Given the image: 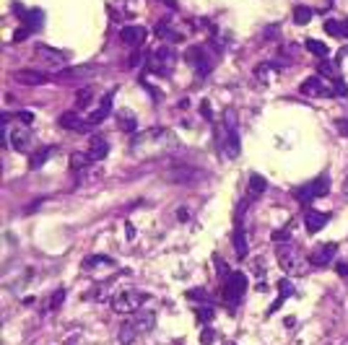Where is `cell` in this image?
I'll list each match as a JSON object with an SVG mask.
<instances>
[{
  "label": "cell",
  "mask_w": 348,
  "mask_h": 345,
  "mask_svg": "<svg viewBox=\"0 0 348 345\" xmlns=\"http://www.w3.org/2000/svg\"><path fill=\"white\" fill-rule=\"evenodd\" d=\"M328 221H330V213H320V210H309V213H304V226H307V231H309V234L322 231V228L328 226Z\"/></svg>",
  "instance_id": "e0dca14e"
},
{
  "label": "cell",
  "mask_w": 348,
  "mask_h": 345,
  "mask_svg": "<svg viewBox=\"0 0 348 345\" xmlns=\"http://www.w3.org/2000/svg\"><path fill=\"white\" fill-rule=\"evenodd\" d=\"M63 301H65V288H57L47 301V312H57V309L63 306Z\"/></svg>",
  "instance_id": "836d02e7"
},
{
  "label": "cell",
  "mask_w": 348,
  "mask_h": 345,
  "mask_svg": "<svg viewBox=\"0 0 348 345\" xmlns=\"http://www.w3.org/2000/svg\"><path fill=\"white\" fill-rule=\"evenodd\" d=\"M18 120L29 128V125L34 122V112H31V109H21V112H18Z\"/></svg>",
  "instance_id": "7bdbcfd3"
},
{
  "label": "cell",
  "mask_w": 348,
  "mask_h": 345,
  "mask_svg": "<svg viewBox=\"0 0 348 345\" xmlns=\"http://www.w3.org/2000/svg\"><path fill=\"white\" fill-rule=\"evenodd\" d=\"M346 192H348V179H346Z\"/></svg>",
  "instance_id": "f5cc1de1"
},
{
  "label": "cell",
  "mask_w": 348,
  "mask_h": 345,
  "mask_svg": "<svg viewBox=\"0 0 348 345\" xmlns=\"http://www.w3.org/2000/svg\"><path fill=\"white\" fill-rule=\"evenodd\" d=\"M13 13H16L18 18H24V26H26V29H31V31L42 29V24H44V13H42L39 8L24 10V8H21V3H13Z\"/></svg>",
  "instance_id": "4fadbf2b"
},
{
  "label": "cell",
  "mask_w": 348,
  "mask_h": 345,
  "mask_svg": "<svg viewBox=\"0 0 348 345\" xmlns=\"http://www.w3.org/2000/svg\"><path fill=\"white\" fill-rule=\"evenodd\" d=\"M81 268H84L86 273H99V270H117V262H114L112 257L107 255H88L84 257V262H81Z\"/></svg>",
  "instance_id": "7c38bea8"
},
{
  "label": "cell",
  "mask_w": 348,
  "mask_h": 345,
  "mask_svg": "<svg viewBox=\"0 0 348 345\" xmlns=\"http://www.w3.org/2000/svg\"><path fill=\"white\" fill-rule=\"evenodd\" d=\"M234 252L239 255V260H245L250 255V247H247V234L245 228H242V223H237V231H234Z\"/></svg>",
  "instance_id": "484cf974"
},
{
  "label": "cell",
  "mask_w": 348,
  "mask_h": 345,
  "mask_svg": "<svg viewBox=\"0 0 348 345\" xmlns=\"http://www.w3.org/2000/svg\"><path fill=\"white\" fill-rule=\"evenodd\" d=\"M224 345H237V343H231V340H226V343H224Z\"/></svg>",
  "instance_id": "816d5d0a"
},
{
  "label": "cell",
  "mask_w": 348,
  "mask_h": 345,
  "mask_svg": "<svg viewBox=\"0 0 348 345\" xmlns=\"http://www.w3.org/2000/svg\"><path fill=\"white\" fill-rule=\"evenodd\" d=\"M224 125H226V133H224L221 148H224L226 158H237L239 151H242V140H239V128H237L234 112H226V114H224Z\"/></svg>",
  "instance_id": "5b68a950"
},
{
  "label": "cell",
  "mask_w": 348,
  "mask_h": 345,
  "mask_svg": "<svg viewBox=\"0 0 348 345\" xmlns=\"http://www.w3.org/2000/svg\"><path fill=\"white\" fill-rule=\"evenodd\" d=\"M320 75H328V78H338V73H335V65L330 60H320Z\"/></svg>",
  "instance_id": "74e56055"
},
{
  "label": "cell",
  "mask_w": 348,
  "mask_h": 345,
  "mask_svg": "<svg viewBox=\"0 0 348 345\" xmlns=\"http://www.w3.org/2000/svg\"><path fill=\"white\" fill-rule=\"evenodd\" d=\"M39 55L44 57V60H50V63H65V52H55L50 47H44V44H39Z\"/></svg>",
  "instance_id": "d6a6232c"
},
{
  "label": "cell",
  "mask_w": 348,
  "mask_h": 345,
  "mask_svg": "<svg viewBox=\"0 0 348 345\" xmlns=\"http://www.w3.org/2000/svg\"><path fill=\"white\" fill-rule=\"evenodd\" d=\"M164 3H169V5H172V8H177V3H172V0H164Z\"/></svg>",
  "instance_id": "f907efd6"
},
{
  "label": "cell",
  "mask_w": 348,
  "mask_h": 345,
  "mask_svg": "<svg viewBox=\"0 0 348 345\" xmlns=\"http://www.w3.org/2000/svg\"><path fill=\"white\" fill-rule=\"evenodd\" d=\"M177 145L174 135L164 128H151L143 133L130 135V151L133 156H161Z\"/></svg>",
  "instance_id": "6da1fadb"
},
{
  "label": "cell",
  "mask_w": 348,
  "mask_h": 345,
  "mask_svg": "<svg viewBox=\"0 0 348 345\" xmlns=\"http://www.w3.org/2000/svg\"><path fill=\"white\" fill-rule=\"evenodd\" d=\"M273 70H275V65H270V63H262V65H258V68H255V75H258L260 80H270Z\"/></svg>",
  "instance_id": "d590c367"
},
{
  "label": "cell",
  "mask_w": 348,
  "mask_h": 345,
  "mask_svg": "<svg viewBox=\"0 0 348 345\" xmlns=\"http://www.w3.org/2000/svg\"><path fill=\"white\" fill-rule=\"evenodd\" d=\"M156 37L164 39V42H169V44H179L184 39V34L174 29L169 21H161V24H156Z\"/></svg>",
  "instance_id": "d6986e66"
},
{
  "label": "cell",
  "mask_w": 348,
  "mask_h": 345,
  "mask_svg": "<svg viewBox=\"0 0 348 345\" xmlns=\"http://www.w3.org/2000/svg\"><path fill=\"white\" fill-rule=\"evenodd\" d=\"M154 325H156V312H135L117 332L120 345H133L141 335L154 330Z\"/></svg>",
  "instance_id": "7a4b0ae2"
},
{
  "label": "cell",
  "mask_w": 348,
  "mask_h": 345,
  "mask_svg": "<svg viewBox=\"0 0 348 345\" xmlns=\"http://www.w3.org/2000/svg\"><path fill=\"white\" fill-rule=\"evenodd\" d=\"M127 63H130V68H138V65H143V52H138V50H135V52L130 55V60H127Z\"/></svg>",
  "instance_id": "f6af8a7d"
},
{
  "label": "cell",
  "mask_w": 348,
  "mask_h": 345,
  "mask_svg": "<svg viewBox=\"0 0 348 345\" xmlns=\"http://www.w3.org/2000/svg\"><path fill=\"white\" fill-rule=\"evenodd\" d=\"M278 265H281L286 273H299L301 270V257H299V252L294 244H281L278 247Z\"/></svg>",
  "instance_id": "30bf717a"
},
{
  "label": "cell",
  "mask_w": 348,
  "mask_h": 345,
  "mask_svg": "<svg viewBox=\"0 0 348 345\" xmlns=\"http://www.w3.org/2000/svg\"><path fill=\"white\" fill-rule=\"evenodd\" d=\"M307 50L315 57H320V60H328V55H330V47L320 39H307Z\"/></svg>",
  "instance_id": "f546056e"
},
{
  "label": "cell",
  "mask_w": 348,
  "mask_h": 345,
  "mask_svg": "<svg viewBox=\"0 0 348 345\" xmlns=\"http://www.w3.org/2000/svg\"><path fill=\"white\" fill-rule=\"evenodd\" d=\"M16 80L18 83H26V86H39V83H47V75L37 73V70H18Z\"/></svg>",
  "instance_id": "d4e9b609"
},
{
  "label": "cell",
  "mask_w": 348,
  "mask_h": 345,
  "mask_svg": "<svg viewBox=\"0 0 348 345\" xmlns=\"http://www.w3.org/2000/svg\"><path fill=\"white\" fill-rule=\"evenodd\" d=\"M187 63H192L195 73H198L200 78H205L208 73L213 70V57L208 55L205 47H190V52H187Z\"/></svg>",
  "instance_id": "ba28073f"
},
{
  "label": "cell",
  "mask_w": 348,
  "mask_h": 345,
  "mask_svg": "<svg viewBox=\"0 0 348 345\" xmlns=\"http://www.w3.org/2000/svg\"><path fill=\"white\" fill-rule=\"evenodd\" d=\"M125 231H127V239H135V228H133V223H127V226H125Z\"/></svg>",
  "instance_id": "681fc988"
},
{
  "label": "cell",
  "mask_w": 348,
  "mask_h": 345,
  "mask_svg": "<svg viewBox=\"0 0 348 345\" xmlns=\"http://www.w3.org/2000/svg\"><path fill=\"white\" fill-rule=\"evenodd\" d=\"M335 270H338L341 278H346V275H348V265H346V262H338V265H335Z\"/></svg>",
  "instance_id": "c3c4849f"
},
{
  "label": "cell",
  "mask_w": 348,
  "mask_h": 345,
  "mask_svg": "<svg viewBox=\"0 0 348 345\" xmlns=\"http://www.w3.org/2000/svg\"><path fill=\"white\" fill-rule=\"evenodd\" d=\"M325 31L330 37H338V39H348V18H328L325 21Z\"/></svg>",
  "instance_id": "603a6c76"
},
{
  "label": "cell",
  "mask_w": 348,
  "mask_h": 345,
  "mask_svg": "<svg viewBox=\"0 0 348 345\" xmlns=\"http://www.w3.org/2000/svg\"><path fill=\"white\" fill-rule=\"evenodd\" d=\"M328 192H330V177H328V174H322V177H317V179L307 182V185H301V187L294 192V198H296L301 205H309L312 200L325 198Z\"/></svg>",
  "instance_id": "277c9868"
},
{
  "label": "cell",
  "mask_w": 348,
  "mask_h": 345,
  "mask_svg": "<svg viewBox=\"0 0 348 345\" xmlns=\"http://www.w3.org/2000/svg\"><path fill=\"white\" fill-rule=\"evenodd\" d=\"M335 128H338V133H341V135H346V138H348V120H343V117H341V120H335Z\"/></svg>",
  "instance_id": "bcb514c9"
},
{
  "label": "cell",
  "mask_w": 348,
  "mask_h": 345,
  "mask_svg": "<svg viewBox=\"0 0 348 345\" xmlns=\"http://www.w3.org/2000/svg\"><path fill=\"white\" fill-rule=\"evenodd\" d=\"M60 125H63L65 130H76V133H86L91 128L88 122H84V120L78 117V112H65L63 117H60Z\"/></svg>",
  "instance_id": "ffe728a7"
},
{
  "label": "cell",
  "mask_w": 348,
  "mask_h": 345,
  "mask_svg": "<svg viewBox=\"0 0 348 345\" xmlns=\"http://www.w3.org/2000/svg\"><path fill=\"white\" fill-rule=\"evenodd\" d=\"M114 293H112V283L109 280H104V283H99V285H94L84 298L86 301H107V298H112Z\"/></svg>",
  "instance_id": "cb8c5ba5"
},
{
  "label": "cell",
  "mask_w": 348,
  "mask_h": 345,
  "mask_svg": "<svg viewBox=\"0 0 348 345\" xmlns=\"http://www.w3.org/2000/svg\"><path fill=\"white\" fill-rule=\"evenodd\" d=\"M213 265H216V273H218V278H221V280H226L231 270H229V265H226V262L221 260V255H216V257H213Z\"/></svg>",
  "instance_id": "8d00e7d4"
},
{
  "label": "cell",
  "mask_w": 348,
  "mask_h": 345,
  "mask_svg": "<svg viewBox=\"0 0 348 345\" xmlns=\"http://www.w3.org/2000/svg\"><path fill=\"white\" fill-rule=\"evenodd\" d=\"M200 179V171H195L190 166H177L169 171V182H177V185H195Z\"/></svg>",
  "instance_id": "2e32d148"
},
{
  "label": "cell",
  "mask_w": 348,
  "mask_h": 345,
  "mask_svg": "<svg viewBox=\"0 0 348 345\" xmlns=\"http://www.w3.org/2000/svg\"><path fill=\"white\" fill-rule=\"evenodd\" d=\"M112 101H114V88H112V91H107V94L101 96V104H99V109H96L94 114H91L88 120H86V122L91 125V128H94V125H101V122H104V120H107L109 114H112Z\"/></svg>",
  "instance_id": "5bb4252c"
},
{
  "label": "cell",
  "mask_w": 348,
  "mask_h": 345,
  "mask_svg": "<svg viewBox=\"0 0 348 345\" xmlns=\"http://www.w3.org/2000/svg\"><path fill=\"white\" fill-rule=\"evenodd\" d=\"M213 340H216V330L213 327H205L203 335H200V343L203 345H213Z\"/></svg>",
  "instance_id": "b9f144b4"
},
{
  "label": "cell",
  "mask_w": 348,
  "mask_h": 345,
  "mask_svg": "<svg viewBox=\"0 0 348 345\" xmlns=\"http://www.w3.org/2000/svg\"><path fill=\"white\" fill-rule=\"evenodd\" d=\"M107 153H109L107 138H104V135H91V140H88V156L94 158V161H101V158H107Z\"/></svg>",
  "instance_id": "ac0fdd59"
},
{
  "label": "cell",
  "mask_w": 348,
  "mask_h": 345,
  "mask_svg": "<svg viewBox=\"0 0 348 345\" xmlns=\"http://www.w3.org/2000/svg\"><path fill=\"white\" fill-rule=\"evenodd\" d=\"M29 34H31V29H26V26H21V29L16 31V37H13V42H21V39H26V37H29Z\"/></svg>",
  "instance_id": "7dc6e473"
},
{
  "label": "cell",
  "mask_w": 348,
  "mask_h": 345,
  "mask_svg": "<svg viewBox=\"0 0 348 345\" xmlns=\"http://www.w3.org/2000/svg\"><path fill=\"white\" fill-rule=\"evenodd\" d=\"M10 145L18 153H26L31 148V133L29 130H10Z\"/></svg>",
  "instance_id": "44dd1931"
},
{
  "label": "cell",
  "mask_w": 348,
  "mask_h": 345,
  "mask_svg": "<svg viewBox=\"0 0 348 345\" xmlns=\"http://www.w3.org/2000/svg\"><path fill=\"white\" fill-rule=\"evenodd\" d=\"M146 298H148V296H146L143 291L125 288V291H117V293H114L109 304H112V309H114L117 314H135Z\"/></svg>",
  "instance_id": "3957f363"
},
{
  "label": "cell",
  "mask_w": 348,
  "mask_h": 345,
  "mask_svg": "<svg viewBox=\"0 0 348 345\" xmlns=\"http://www.w3.org/2000/svg\"><path fill=\"white\" fill-rule=\"evenodd\" d=\"M265 187H268V182H265V177H260V174H250V187H247V195H250V198H255V200H258L260 195L265 192Z\"/></svg>",
  "instance_id": "83f0119b"
},
{
  "label": "cell",
  "mask_w": 348,
  "mask_h": 345,
  "mask_svg": "<svg viewBox=\"0 0 348 345\" xmlns=\"http://www.w3.org/2000/svg\"><path fill=\"white\" fill-rule=\"evenodd\" d=\"M278 296H281V298L296 296V288H294V283L288 280V278H281V283H278Z\"/></svg>",
  "instance_id": "e575fe53"
},
{
  "label": "cell",
  "mask_w": 348,
  "mask_h": 345,
  "mask_svg": "<svg viewBox=\"0 0 348 345\" xmlns=\"http://www.w3.org/2000/svg\"><path fill=\"white\" fill-rule=\"evenodd\" d=\"M184 296H187L192 304H203V301H208V298H205V296H208V293H205V288H192V291H187Z\"/></svg>",
  "instance_id": "f35d334b"
},
{
  "label": "cell",
  "mask_w": 348,
  "mask_h": 345,
  "mask_svg": "<svg viewBox=\"0 0 348 345\" xmlns=\"http://www.w3.org/2000/svg\"><path fill=\"white\" fill-rule=\"evenodd\" d=\"M198 322H203V325H208V322L213 319V306H198Z\"/></svg>",
  "instance_id": "ab89813d"
},
{
  "label": "cell",
  "mask_w": 348,
  "mask_h": 345,
  "mask_svg": "<svg viewBox=\"0 0 348 345\" xmlns=\"http://www.w3.org/2000/svg\"><path fill=\"white\" fill-rule=\"evenodd\" d=\"M200 114L208 122H213V112H211V104H208V101H200Z\"/></svg>",
  "instance_id": "ee69618b"
},
{
  "label": "cell",
  "mask_w": 348,
  "mask_h": 345,
  "mask_svg": "<svg viewBox=\"0 0 348 345\" xmlns=\"http://www.w3.org/2000/svg\"><path fill=\"white\" fill-rule=\"evenodd\" d=\"M94 99V88H81L78 96H76V109H86Z\"/></svg>",
  "instance_id": "1f68e13d"
},
{
  "label": "cell",
  "mask_w": 348,
  "mask_h": 345,
  "mask_svg": "<svg viewBox=\"0 0 348 345\" xmlns=\"http://www.w3.org/2000/svg\"><path fill=\"white\" fill-rule=\"evenodd\" d=\"M117 125H120V130H122V133L133 135V133H135V128H138V120H135V114H133V112L122 109V112L117 114Z\"/></svg>",
  "instance_id": "4316f807"
},
{
  "label": "cell",
  "mask_w": 348,
  "mask_h": 345,
  "mask_svg": "<svg viewBox=\"0 0 348 345\" xmlns=\"http://www.w3.org/2000/svg\"><path fill=\"white\" fill-rule=\"evenodd\" d=\"M174 63H177V52L161 47V50H156V52H151L146 70L154 73V75H156V73H159V75H169L172 68H174Z\"/></svg>",
  "instance_id": "52a82bcc"
},
{
  "label": "cell",
  "mask_w": 348,
  "mask_h": 345,
  "mask_svg": "<svg viewBox=\"0 0 348 345\" xmlns=\"http://www.w3.org/2000/svg\"><path fill=\"white\" fill-rule=\"evenodd\" d=\"M312 16H315V10H312L309 5H296L294 8V24H309L312 21Z\"/></svg>",
  "instance_id": "4dcf8cb0"
},
{
  "label": "cell",
  "mask_w": 348,
  "mask_h": 345,
  "mask_svg": "<svg viewBox=\"0 0 348 345\" xmlns=\"http://www.w3.org/2000/svg\"><path fill=\"white\" fill-rule=\"evenodd\" d=\"M333 96H348V86H346V80L335 78V86H333Z\"/></svg>",
  "instance_id": "60d3db41"
},
{
  "label": "cell",
  "mask_w": 348,
  "mask_h": 345,
  "mask_svg": "<svg viewBox=\"0 0 348 345\" xmlns=\"http://www.w3.org/2000/svg\"><path fill=\"white\" fill-rule=\"evenodd\" d=\"M91 161H94V158H91L88 153H81V151H76V153L71 156V169H73V171H78V174H84V171L88 169V164H91Z\"/></svg>",
  "instance_id": "f1b7e54d"
},
{
  "label": "cell",
  "mask_w": 348,
  "mask_h": 345,
  "mask_svg": "<svg viewBox=\"0 0 348 345\" xmlns=\"http://www.w3.org/2000/svg\"><path fill=\"white\" fill-rule=\"evenodd\" d=\"M57 153V145H44V148H39L37 153H31V158H29V166L31 169H42L47 161L52 158Z\"/></svg>",
  "instance_id": "7402d4cb"
},
{
  "label": "cell",
  "mask_w": 348,
  "mask_h": 345,
  "mask_svg": "<svg viewBox=\"0 0 348 345\" xmlns=\"http://www.w3.org/2000/svg\"><path fill=\"white\" fill-rule=\"evenodd\" d=\"M120 39L127 47H141L146 42V29L143 26H125V29H120Z\"/></svg>",
  "instance_id": "9a60e30c"
},
{
  "label": "cell",
  "mask_w": 348,
  "mask_h": 345,
  "mask_svg": "<svg viewBox=\"0 0 348 345\" xmlns=\"http://www.w3.org/2000/svg\"><path fill=\"white\" fill-rule=\"evenodd\" d=\"M245 293H247V275L245 273H229V278L224 280V301L229 306H237Z\"/></svg>",
  "instance_id": "8992f818"
},
{
  "label": "cell",
  "mask_w": 348,
  "mask_h": 345,
  "mask_svg": "<svg viewBox=\"0 0 348 345\" xmlns=\"http://www.w3.org/2000/svg\"><path fill=\"white\" fill-rule=\"evenodd\" d=\"M299 91H301V96H333V88L322 80V75H309L307 80H301V86H299Z\"/></svg>",
  "instance_id": "8fae6325"
},
{
  "label": "cell",
  "mask_w": 348,
  "mask_h": 345,
  "mask_svg": "<svg viewBox=\"0 0 348 345\" xmlns=\"http://www.w3.org/2000/svg\"><path fill=\"white\" fill-rule=\"evenodd\" d=\"M335 255H338V244H335V241H328V244H320V247L312 249L307 260H309V265H315V268H328Z\"/></svg>",
  "instance_id": "9c48e42d"
}]
</instances>
